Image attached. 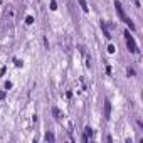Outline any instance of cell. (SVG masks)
I'll list each match as a JSON object with an SVG mask.
<instances>
[{
	"label": "cell",
	"instance_id": "1",
	"mask_svg": "<svg viewBox=\"0 0 143 143\" xmlns=\"http://www.w3.org/2000/svg\"><path fill=\"white\" fill-rule=\"evenodd\" d=\"M125 37H126V45H128V49L131 51V52H135V54H136V52H138V47H136V44H135V39L130 35L128 30L125 32Z\"/></svg>",
	"mask_w": 143,
	"mask_h": 143
},
{
	"label": "cell",
	"instance_id": "2",
	"mask_svg": "<svg viewBox=\"0 0 143 143\" xmlns=\"http://www.w3.org/2000/svg\"><path fill=\"white\" fill-rule=\"evenodd\" d=\"M110 116H111V104H110V101L106 99L104 101V118L110 120Z\"/></svg>",
	"mask_w": 143,
	"mask_h": 143
},
{
	"label": "cell",
	"instance_id": "3",
	"mask_svg": "<svg viewBox=\"0 0 143 143\" xmlns=\"http://www.w3.org/2000/svg\"><path fill=\"white\" fill-rule=\"evenodd\" d=\"M114 7H116V10H118L120 17L125 20V19H126V15H125V12H123V9H121V3H120V2H114Z\"/></svg>",
	"mask_w": 143,
	"mask_h": 143
},
{
	"label": "cell",
	"instance_id": "4",
	"mask_svg": "<svg viewBox=\"0 0 143 143\" xmlns=\"http://www.w3.org/2000/svg\"><path fill=\"white\" fill-rule=\"evenodd\" d=\"M77 3L81 5V9H83L84 12H89V5L86 3V0H77Z\"/></svg>",
	"mask_w": 143,
	"mask_h": 143
},
{
	"label": "cell",
	"instance_id": "5",
	"mask_svg": "<svg viewBox=\"0 0 143 143\" xmlns=\"http://www.w3.org/2000/svg\"><path fill=\"white\" fill-rule=\"evenodd\" d=\"M101 29H103V34H104L108 39H111V35H110V30H108V27H106V24H104V22H101Z\"/></svg>",
	"mask_w": 143,
	"mask_h": 143
},
{
	"label": "cell",
	"instance_id": "6",
	"mask_svg": "<svg viewBox=\"0 0 143 143\" xmlns=\"http://www.w3.org/2000/svg\"><path fill=\"white\" fill-rule=\"evenodd\" d=\"M52 113H54V116H56V118H61V116H62V114H61V111H59L57 108H52Z\"/></svg>",
	"mask_w": 143,
	"mask_h": 143
},
{
	"label": "cell",
	"instance_id": "7",
	"mask_svg": "<svg viewBox=\"0 0 143 143\" xmlns=\"http://www.w3.org/2000/svg\"><path fill=\"white\" fill-rule=\"evenodd\" d=\"M45 140H47V142H54V135H52V133H47V135H45Z\"/></svg>",
	"mask_w": 143,
	"mask_h": 143
},
{
	"label": "cell",
	"instance_id": "8",
	"mask_svg": "<svg viewBox=\"0 0 143 143\" xmlns=\"http://www.w3.org/2000/svg\"><path fill=\"white\" fill-rule=\"evenodd\" d=\"M57 9V3H56V0H51V10H56Z\"/></svg>",
	"mask_w": 143,
	"mask_h": 143
},
{
	"label": "cell",
	"instance_id": "9",
	"mask_svg": "<svg viewBox=\"0 0 143 143\" xmlns=\"http://www.w3.org/2000/svg\"><path fill=\"white\" fill-rule=\"evenodd\" d=\"M25 24H29V25H30V24H34V17H30V15H29L27 19H25Z\"/></svg>",
	"mask_w": 143,
	"mask_h": 143
},
{
	"label": "cell",
	"instance_id": "10",
	"mask_svg": "<svg viewBox=\"0 0 143 143\" xmlns=\"http://www.w3.org/2000/svg\"><path fill=\"white\" fill-rule=\"evenodd\" d=\"M10 88H12V83H10V81H7V83H5V89H10Z\"/></svg>",
	"mask_w": 143,
	"mask_h": 143
},
{
	"label": "cell",
	"instance_id": "11",
	"mask_svg": "<svg viewBox=\"0 0 143 143\" xmlns=\"http://www.w3.org/2000/svg\"><path fill=\"white\" fill-rule=\"evenodd\" d=\"M126 72H128V76H133V74H135V71H133L131 67H128V71H126Z\"/></svg>",
	"mask_w": 143,
	"mask_h": 143
},
{
	"label": "cell",
	"instance_id": "12",
	"mask_svg": "<svg viewBox=\"0 0 143 143\" xmlns=\"http://www.w3.org/2000/svg\"><path fill=\"white\" fill-rule=\"evenodd\" d=\"M108 52H111V54L114 52V47H113V45H110V47H108Z\"/></svg>",
	"mask_w": 143,
	"mask_h": 143
},
{
	"label": "cell",
	"instance_id": "13",
	"mask_svg": "<svg viewBox=\"0 0 143 143\" xmlns=\"http://www.w3.org/2000/svg\"><path fill=\"white\" fill-rule=\"evenodd\" d=\"M5 98V91H0V99H3Z\"/></svg>",
	"mask_w": 143,
	"mask_h": 143
}]
</instances>
